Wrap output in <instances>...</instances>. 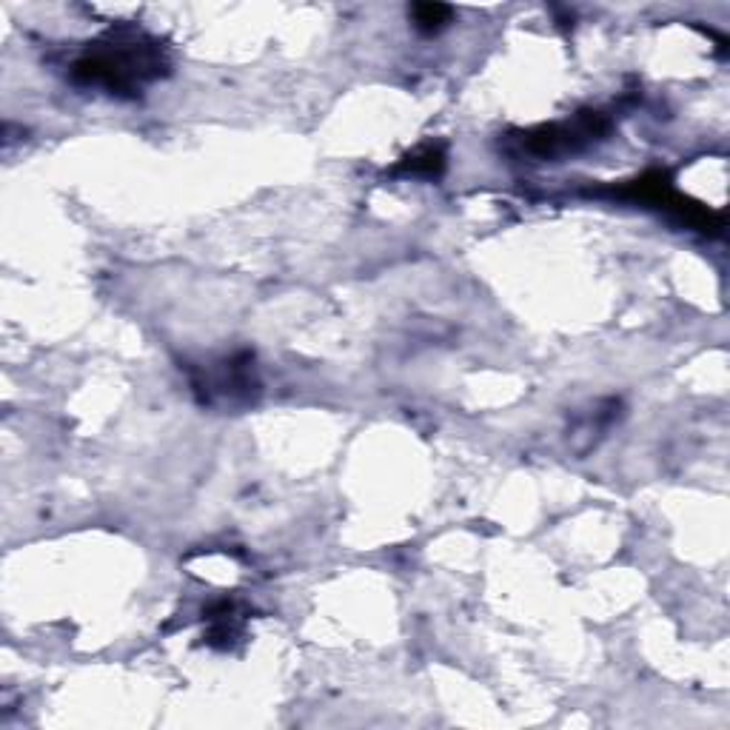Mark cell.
<instances>
[{"label": "cell", "instance_id": "obj_2", "mask_svg": "<svg viewBox=\"0 0 730 730\" xmlns=\"http://www.w3.org/2000/svg\"><path fill=\"white\" fill-rule=\"evenodd\" d=\"M608 132V123H605L602 114H579L574 123H554V126H543L537 132L525 134V149L534 154H543V158H554V154L574 152V149L585 146L597 140L599 134Z\"/></svg>", "mask_w": 730, "mask_h": 730}, {"label": "cell", "instance_id": "obj_1", "mask_svg": "<svg viewBox=\"0 0 730 730\" xmlns=\"http://www.w3.org/2000/svg\"><path fill=\"white\" fill-rule=\"evenodd\" d=\"M163 72H166V58L160 47L140 34H132V38L109 34L74 63V78L83 83L129 94L158 80Z\"/></svg>", "mask_w": 730, "mask_h": 730}, {"label": "cell", "instance_id": "obj_4", "mask_svg": "<svg viewBox=\"0 0 730 730\" xmlns=\"http://www.w3.org/2000/svg\"><path fill=\"white\" fill-rule=\"evenodd\" d=\"M412 18L417 23V29L423 32H439V29L452 20V7H443V3H417L412 9Z\"/></svg>", "mask_w": 730, "mask_h": 730}, {"label": "cell", "instance_id": "obj_3", "mask_svg": "<svg viewBox=\"0 0 730 730\" xmlns=\"http://www.w3.org/2000/svg\"><path fill=\"white\" fill-rule=\"evenodd\" d=\"M443 163H445L443 149H439V146H423L419 152H414L412 158H405V163L399 166V172L434 178V174L443 172Z\"/></svg>", "mask_w": 730, "mask_h": 730}]
</instances>
